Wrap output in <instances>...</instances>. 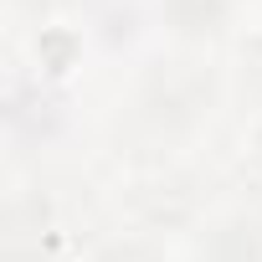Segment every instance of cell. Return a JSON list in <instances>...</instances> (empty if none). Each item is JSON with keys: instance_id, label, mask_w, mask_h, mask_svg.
Instances as JSON below:
<instances>
[{"instance_id": "obj_1", "label": "cell", "mask_w": 262, "mask_h": 262, "mask_svg": "<svg viewBox=\"0 0 262 262\" xmlns=\"http://www.w3.org/2000/svg\"><path fill=\"white\" fill-rule=\"evenodd\" d=\"M216 103V72L195 57H160L134 82V118L160 139H180Z\"/></svg>"}, {"instance_id": "obj_2", "label": "cell", "mask_w": 262, "mask_h": 262, "mask_svg": "<svg viewBox=\"0 0 262 262\" xmlns=\"http://www.w3.org/2000/svg\"><path fill=\"white\" fill-rule=\"evenodd\" d=\"M67 211L57 201V190H16L6 201V262H41L67 231Z\"/></svg>"}, {"instance_id": "obj_3", "label": "cell", "mask_w": 262, "mask_h": 262, "mask_svg": "<svg viewBox=\"0 0 262 262\" xmlns=\"http://www.w3.org/2000/svg\"><path fill=\"white\" fill-rule=\"evenodd\" d=\"M201 206H206V195L190 170H155L128 185V216L149 231H180L201 216Z\"/></svg>"}, {"instance_id": "obj_4", "label": "cell", "mask_w": 262, "mask_h": 262, "mask_svg": "<svg viewBox=\"0 0 262 262\" xmlns=\"http://www.w3.org/2000/svg\"><path fill=\"white\" fill-rule=\"evenodd\" d=\"M6 123H11V139H16V144H26V139H52L57 123H62V98H57L52 88H41V77H36V82L16 77V82H11V98H6Z\"/></svg>"}, {"instance_id": "obj_5", "label": "cell", "mask_w": 262, "mask_h": 262, "mask_svg": "<svg viewBox=\"0 0 262 262\" xmlns=\"http://www.w3.org/2000/svg\"><path fill=\"white\" fill-rule=\"evenodd\" d=\"M195 262H262V221L252 216H221L201 231Z\"/></svg>"}, {"instance_id": "obj_6", "label": "cell", "mask_w": 262, "mask_h": 262, "mask_svg": "<svg viewBox=\"0 0 262 262\" xmlns=\"http://www.w3.org/2000/svg\"><path fill=\"white\" fill-rule=\"evenodd\" d=\"M236 16V0H160V21L180 41H216Z\"/></svg>"}, {"instance_id": "obj_7", "label": "cell", "mask_w": 262, "mask_h": 262, "mask_svg": "<svg viewBox=\"0 0 262 262\" xmlns=\"http://www.w3.org/2000/svg\"><path fill=\"white\" fill-rule=\"evenodd\" d=\"M72 52H77V36H72L67 26H41V36H36V67H41L47 77L67 72Z\"/></svg>"}, {"instance_id": "obj_8", "label": "cell", "mask_w": 262, "mask_h": 262, "mask_svg": "<svg viewBox=\"0 0 262 262\" xmlns=\"http://www.w3.org/2000/svg\"><path fill=\"white\" fill-rule=\"evenodd\" d=\"M93 262H165V252L149 236H113L93 252Z\"/></svg>"}, {"instance_id": "obj_9", "label": "cell", "mask_w": 262, "mask_h": 262, "mask_svg": "<svg viewBox=\"0 0 262 262\" xmlns=\"http://www.w3.org/2000/svg\"><path fill=\"white\" fill-rule=\"evenodd\" d=\"M16 11H26V16H47V11H57V6H72V0H11Z\"/></svg>"}, {"instance_id": "obj_10", "label": "cell", "mask_w": 262, "mask_h": 262, "mask_svg": "<svg viewBox=\"0 0 262 262\" xmlns=\"http://www.w3.org/2000/svg\"><path fill=\"white\" fill-rule=\"evenodd\" d=\"M247 165H252V175L262 180V123L252 128V144H247Z\"/></svg>"}]
</instances>
